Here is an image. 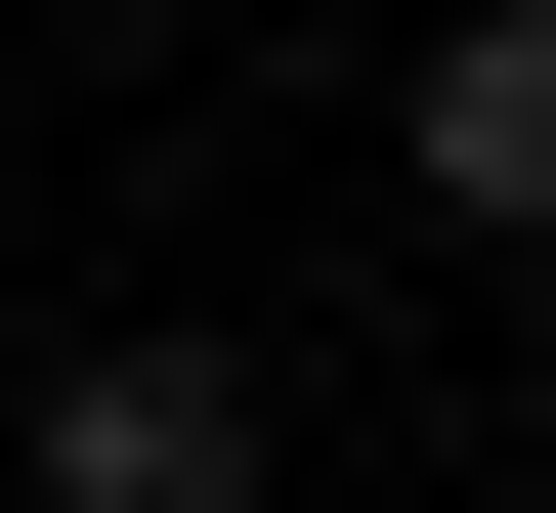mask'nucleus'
Masks as SVG:
<instances>
[{
    "instance_id": "f257e3e1",
    "label": "nucleus",
    "mask_w": 556,
    "mask_h": 513,
    "mask_svg": "<svg viewBox=\"0 0 556 513\" xmlns=\"http://www.w3.org/2000/svg\"><path fill=\"white\" fill-rule=\"evenodd\" d=\"M43 513H257V385L129 343V385H43Z\"/></svg>"
},
{
    "instance_id": "f03ea898",
    "label": "nucleus",
    "mask_w": 556,
    "mask_h": 513,
    "mask_svg": "<svg viewBox=\"0 0 556 513\" xmlns=\"http://www.w3.org/2000/svg\"><path fill=\"white\" fill-rule=\"evenodd\" d=\"M428 215H471V257H556V0H471V43H428Z\"/></svg>"
}]
</instances>
